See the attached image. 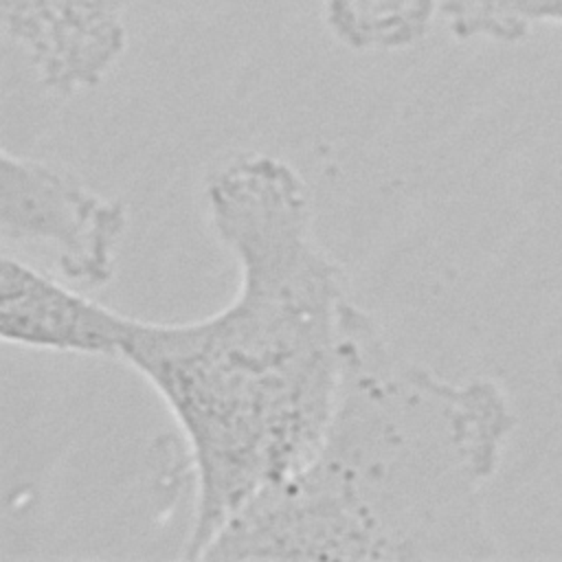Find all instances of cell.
I'll use <instances>...</instances> for the list:
<instances>
[{"label": "cell", "instance_id": "1", "mask_svg": "<svg viewBox=\"0 0 562 562\" xmlns=\"http://www.w3.org/2000/svg\"><path fill=\"white\" fill-rule=\"evenodd\" d=\"M202 195L237 268L233 299L189 323L127 316L119 349L182 435L193 476L184 560H200L233 514L314 452L353 301L342 266L316 239L310 187L288 160L233 154L209 171Z\"/></svg>", "mask_w": 562, "mask_h": 562}, {"label": "cell", "instance_id": "2", "mask_svg": "<svg viewBox=\"0 0 562 562\" xmlns=\"http://www.w3.org/2000/svg\"><path fill=\"white\" fill-rule=\"evenodd\" d=\"M516 424L498 382L402 358L351 301L314 452L233 514L200 560L498 558L485 496Z\"/></svg>", "mask_w": 562, "mask_h": 562}, {"label": "cell", "instance_id": "3", "mask_svg": "<svg viewBox=\"0 0 562 562\" xmlns=\"http://www.w3.org/2000/svg\"><path fill=\"white\" fill-rule=\"evenodd\" d=\"M127 206L50 162L0 154V235L53 252L64 281L101 288L116 270Z\"/></svg>", "mask_w": 562, "mask_h": 562}, {"label": "cell", "instance_id": "4", "mask_svg": "<svg viewBox=\"0 0 562 562\" xmlns=\"http://www.w3.org/2000/svg\"><path fill=\"white\" fill-rule=\"evenodd\" d=\"M134 0H0L2 31L37 81L70 97L99 86L127 46Z\"/></svg>", "mask_w": 562, "mask_h": 562}, {"label": "cell", "instance_id": "5", "mask_svg": "<svg viewBox=\"0 0 562 562\" xmlns=\"http://www.w3.org/2000/svg\"><path fill=\"white\" fill-rule=\"evenodd\" d=\"M127 316L35 266L0 259V336L7 342L81 356L119 358Z\"/></svg>", "mask_w": 562, "mask_h": 562}, {"label": "cell", "instance_id": "6", "mask_svg": "<svg viewBox=\"0 0 562 562\" xmlns=\"http://www.w3.org/2000/svg\"><path fill=\"white\" fill-rule=\"evenodd\" d=\"M323 24L356 53H397L426 37L439 18V0H323Z\"/></svg>", "mask_w": 562, "mask_h": 562}, {"label": "cell", "instance_id": "7", "mask_svg": "<svg viewBox=\"0 0 562 562\" xmlns=\"http://www.w3.org/2000/svg\"><path fill=\"white\" fill-rule=\"evenodd\" d=\"M454 40L516 44L538 26H562V0H439Z\"/></svg>", "mask_w": 562, "mask_h": 562}, {"label": "cell", "instance_id": "8", "mask_svg": "<svg viewBox=\"0 0 562 562\" xmlns=\"http://www.w3.org/2000/svg\"><path fill=\"white\" fill-rule=\"evenodd\" d=\"M560 375H562V362H560Z\"/></svg>", "mask_w": 562, "mask_h": 562}]
</instances>
